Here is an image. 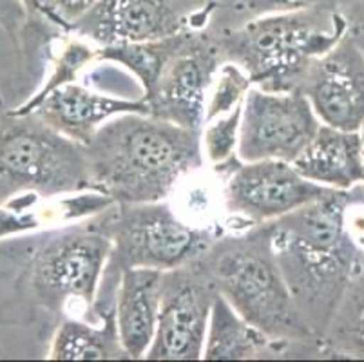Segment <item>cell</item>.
<instances>
[{"label":"cell","instance_id":"29","mask_svg":"<svg viewBox=\"0 0 364 362\" xmlns=\"http://www.w3.org/2000/svg\"><path fill=\"white\" fill-rule=\"evenodd\" d=\"M180 6L183 9L193 8L194 11H201L203 8H210V6H216V8H223L225 4H228L230 0H178Z\"/></svg>","mask_w":364,"mask_h":362},{"label":"cell","instance_id":"28","mask_svg":"<svg viewBox=\"0 0 364 362\" xmlns=\"http://www.w3.org/2000/svg\"><path fill=\"white\" fill-rule=\"evenodd\" d=\"M348 20L350 29L364 28V0H326Z\"/></svg>","mask_w":364,"mask_h":362},{"label":"cell","instance_id":"24","mask_svg":"<svg viewBox=\"0 0 364 362\" xmlns=\"http://www.w3.org/2000/svg\"><path fill=\"white\" fill-rule=\"evenodd\" d=\"M319 2H323V0H230L227 6L214 11L208 26H214V28L237 26L247 22V20L259 18V16L279 15V13L312 8Z\"/></svg>","mask_w":364,"mask_h":362},{"label":"cell","instance_id":"13","mask_svg":"<svg viewBox=\"0 0 364 362\" xmlns=\"http://www.w3.org/2000/svg\"><path fill=\"white\" fill-rule=\"evenodd\" d=\"M178 0H98L71 28V35L97 48L151 42L191 28Z\"/></svg>","mask_w":364,"mask_h":362},{"label":"cell","instance_id":"14","mask_svg":"<svg viewBox=\"0 0 364 362\" xmlns=\"http://www.w3.org/2000/svg\"><path fill=\"white\" fill-rule=\"evenodd\" d=\"M131 112L149 115L147 102L114 98L71 82L49 92L31 115L76 144L85 145L109 119Z\"/></svg>","mask_w":364,"mask_h":362},{"label":"cell","instance_id":"8","mask_svg":"<svg viewBox=\"0 0 364 362\" xmlns=\"http://www.w3.org/2000/svg\"><path fill=\"white\" fill-rule=\"evenodd\" d=\"M223 64L210 29H185L176 51L161 69L156 85L149 95V115L180 127L200 131L205 124V107L218 69Z\"/></svg>","mask_w":364,"mask_h":362},{"label":"cell","instance_id":"18","mask_svg":"<svg viewBox=\"0 0 364 362\" xmlns=\"http://www.w3.org/2000/svg\"><path fill=\"white\" fill-rule=\"evenodd\" d=\"M51 361H117L127 358L118 337L114 314L102 321L65 319L51 339Z\"/></svg>","mask_w":364,"mask_h":362},{"label":"cell","instance_id":"2","mask_svg":"<svg viewBox=\"0 0 364 362\" xmlns=\"http://www.w3.org/2000/svg\"><path fill=\"white\" fill-rule=\"evenodd\" d=\"M95 192L112 203H156L203 167L201 132L154 118L120 115L84 145Z\"/></svg>","mask_w":364,"mask_h":362},{"label":"cell","instance_id":"3","mask_svg":"<svg viewBox=\"0 0 364 362\" xmlns=\"http://www.w3.org/2000/svg\"><path fill=\"white\" fill-rule=\"evenodd\" d=\"M218 294L241 317L277 343L323 357L321 339L301 314L274 254L268 223L220 235L200 259Z\"/></svg>","mask_w":364,"mask_h":362},{"label":"cell","instance_id":"21","mask_svg":"<svg viewBox=\"0 0 364 362\" xmlns=\"http://www.w3.org/2000/svg\"><path fill=\"white\" fill-rule=\"evenodd\" d=\"M241 112H243V104L237 105L228 115L210 119L201 127V149L205 159L213 165L223 181L243 164L237 158Z\"/></svg>","mask_w":364,"mask_h":362},{"label":"cell","instance_id":"7","mask_svg":"<svg viewBox=\"0 0 364 362\" xmlns=\"http://www.w3.org/2000/svg\"><path fill=\"white\" fill-rule=\"evenodd\" d=\"M111 250V239L91 218L53 232L33 259V290L49 310L82 304L92 315Z\"/></svg>","mask_w":364,"mask_h":362},{"label":"cell","instance_id":"22","mask_svg":"<svg viewBox=\"0 0 364 362\" xmlns=\"http://www.w3.org/2000/svg\"><path fill=\"white\" fill-rule=\"evenodd\" d=\"M97 51L98 48L87 40L80 38V36H73L71 40L65 42V46L62 48L60 55L56 58L55 65H53L51 75L48 76V80L44 82L38 91L31 96V98L22 104L21 107L9 109V115L11 116H28L35 111V107L41 104L42 100L49 95L51 91H55L56 87L60 85L71 84L76 82V76L89 62H95L97 60Z\"/></svg>","mask_w":364,"mask_h":362},{"label":"cell","instance_id":"9","mask_svg":"<svg viewBox=\"0 0 364 362\" xmlns=\"http://www.w3.org/2000/svg\"><path fill=\"white\" fill-rule=\"evenodd\" d=\"M319 127L321 119L299 89L276 92L252 85L243 100L237 158L292 164Z\"/></svg>","mask_w":364,"mask_h":362},{"label":"cell","instance_id":"17","mask_svg":"<svg viewBox=\"0 0 364 362\" xmlns=\"http://www.w3.org/2000/svg\"><path fill=\"white\" fill-rule=\"evenodd\" d=\"M306 355L290 344L277 343L247 323L221 294L210 312L207 337H205V361H252V358Z\"/></svg>","mask_w":364,"mask_h":362},{"label":"cell","instance_id":"10","mask_svg":"<svg viewBox=\"0 0 364 362\" xmlns=\"http://www.w3.org/2000/svg\"><path fill=\"white\" fill-rule=\"evenodd\" d=\"M218 290L200 261L164 272L160 317L145 358L198 361L203 358L210 312Z\"/></svg>","mask_w":364,"mask_h":362},{"label":"cell","instance_id":"15","mask_svg":"<svg viewBox=\"0 0 364 362\" xmlns=\"http://www.w3.org/2000/svg\"><path fill=\"white\" fill-rule=\"evenodd\" d=\"M164 272L156 268H125L114 299V321L127 358H145L158 328Z\"/></svg>","mask_w":364,"mask_h":362},{"label":"cell","instance_id":"32","mask_svg":"<svg viewBox=\"0 0 364 362\" xmlns=\"http://www.w3.org/2000/svg\"><path fill=\"white\" fill-rule=\"evenodd\" d=\"M24 4L28 6V9L31 11V15L35 16V8H36V0H24Z\"/></svg>","mask_w":364,"mask_h":362},{"label":"cell","instance_id":"20","mask_svg":"<svg viewBox=\"0 0 364 362\" xmlns=\"http://www.w3.org/2000/svg\"><path fill=\"white\" fill-rule=\"evenodd\" d=\"M183 31L176 35L165 36L151 42H136V44H117L98 48L97 60H105L112 64H120L127 69L141 87V95H149L160 78L161 69L165 68L167 60L176 51L183 38Z\"/></svg>","mask_w":364,"mask_h":362},{"label":"cell","instance_id":"12","mask_svg":"<svg viewBox=\"0 0 364 362\" xmlns=\"http://www.w3.org/2000/svg\"><path fill=\"white\" fill-rule=\"evenodd\" d=\"M299 91L321 124L343 131L364 127V53L352 33L310 64Z\"/></svg>","mask_w":364,"mask_h":362},{"label":"cell","instance_id":"5","mask_svg":"<svg viewBox=\"0 0 364 362\" xmlns=\"http://www.w3.org/2000/svg\"><path fill=\"white\" fill-rule=\"evenodd\" d=\"M91 221L111 239L112 250L98 292V308H114L118 281L125 268L172 270L200 259L221 230L191 225L165 201L111 203Z\"/></svg>","mask_w":364,"mask_h":362},{"label":"cell","instance_id":"19","mask_svg":"<svg viewBox=\"0 0 364 362\" xmlns=\"http://www.w3.org/2000/svg\"><path fill=\"white\" fill-rule=\"evenodd\" d=\"M323 355L364 358V250L321 339Z\"/></svg>","mask_w":364,"mask_h":362},{"label":"cell","instance_id":"1","mask_svg":"<svg viewBox=\"0 0 364 362\" xmlns=\"http://www.w3.org/2000/svg\"><path fill=\"white\" fill-rule=\"evenodd\" d=\"M359 201H364V183L350 191L332 188L312 203L268 221L284 281L319 339L364 250L350 221V211Z\"/></svg>","mask_w":364,"mask_h":362},{"label":"cell","instance_id":"27","mask_svg":"<svg viewBox=\"0 0 364 362\" xmlns=\"http://www.w3.org/2000/svg\"><path fill=\"white\" fill-rule=\"evenodd\" d=\"M41 227V221L31 208H15L0 205V238L18 234V232L33 230Z\"/></svg>","mask_w":364,"mask_h":362},{"label":"cell","instance_id":"30","mask_svg":"<svg viewBox=\"0 0 364 362\" xmlns=\"http://www.w3.org/2000/svg\"><path fill=\"white\" fill-rule=\"evenodd\" d=\"M350 33H352L353 38H355V42L359 44V48L363 49V53H364V28H353V29H350Z\"/></svg>","mask_w":364,"mask_h":362},{"label":"cell","instance_id":"31","mask_svg":"<svg viewBox=\"0 0 364 362\" xmlns=\"http://www.w3.org/2000/svg\"><path fill=\"white\" fill-rule=\"evenodd\" d=\"M8 115H9V111L6 109L4 100H2V96H0V125H2V122H4L6 118H8Z\"/></svg>","mask_w":364,"mask_h":362},{"label":"cell","instance_id":"23","mask_svg":"<svg viewBox=\"0 0 364 362\" xmlns=\"http://www.w3.org/2000/svg\"><path fill=\"white\" fill-rule=\"evenodd\" d=\"M250 87H252V82L240 65H236L234 62H223L218 69L214 84L208 92L207 107H205V124L214 118L228 115L237 105L243 104L245 96Z\"/></svg>","mask_w":364,"mask_h":362},{"label":"cell","instance_id":"16","mask_svg":"<svg viewBox=\"0 0 364 362\" xmlns=\"http://www.w3.org/2000/svg\"><path fill=\"white\" fill-rule=\"evenodd\" d=\"M301 176L323 187L350 191L364 183L360 131H343L321 124L306 149L292 161Z\"/></svg>","mask_w":364,"mask_h":362},{"label":"cell","instance_id":"25","mask_svg":"<svg viewBox=\"0 0 364 362\" xmlns=\"http://www.w3.org/2000/svg\"><path fill=\"white\" fill-rule=\"evenodd\" d=\"M97 2L98 0H36L35 16H41L58 31L71 33L73 26L91 11Z\"/></svg>","mask_w":364,"mask_h":362},{"label":"cell","instance_id":"4","mask_svg":"<svg viewBox=\"0 0 364 362\" xmlns=\"http://www.w3.org/2000/svg\"><path fill=\"white\" fill-rule=\"evenodd\" d=\"M207 28L223 62L240 65L256 87L276 92L297 91L314 60L350 31L348 20L326 0L299 11Z\"/></svg>","mask_w":364,"mask_h":362},{"label":"cell","instance_id":"6","mask_svg":"<svg viewBox=\"0 0 364 362\" xmlns=\"http://www.w3.org/2000/svg\"><path fill=\"white\" fill-rule=\"evenodd\" d=\"M92 191L84 145L36 116L0 125V205L22 198H58Z\"/></svg>","mask_w":364,"mask_h":362},{"label":"cell","instance_id":"33","mask_svg":"<svg viewBox=\"0 0 364 362\" xmlns=\"http://www.w3.org/2000/svg\"><path fill=\"white\" fill-rule=\"evenodd\" d=\"M360 136H363V149H364V127L360 129Z\"/></svg>","mask_w":364,"mask_h":362},{"label":"cell","instance_id":"26","mask_svg":"<svg viewBox=\"0 0 364 362\" xmlns=\"http://www.w3.org/2000/svg\"><path fill=\"white\" fill-rule=\"evenodd\" d=\"M33 15L24 0H0V29L11 38H21Z\"/></svg>","mask_w":364,"mask_h":362},{"label":"cell","instance_id":"11","mask_svg":"<svg viewBox=\"0 0 364 362\" xmlns=\"http://www.w3.org/2000/svg\"><path fill=\"white\" fill-rule=\"evenodd\" d=\"M332 188L317 185L289 161H243L225 179V207L248 227L268 223L312 203Z\"/></svg>","mask_w":364,"mask_h":362}]
</instances>
